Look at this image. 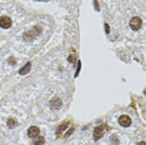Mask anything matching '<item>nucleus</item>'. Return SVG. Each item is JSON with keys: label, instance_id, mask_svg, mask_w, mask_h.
<instances>
[{"label": "nucleus", "instance_id": "obj_1", "mask_svg": "<svg viewBox=\"0 0 146 145\" xmlns=\"http://www.w3.org/2000/svg\"><path fill=\"white\" fill-rule=\"evenodd\" d=\"M109 130H110V128L105 124H101V125H99V126H96L95 130H94V140L101 139V138L104 136V134L108 133Z\"/></svg>", "mask_w": 146, "mask_h": 145}, {"label": "nucleus", "instance_id": "obj_10", "mask_svg": "<svg viewBox=\"0 0 146 145\" xmlns=\"http://www.w3.org/2000/svg\"><path fill=\"white\" fill-rule=\"evenodd\" d=\"M8 126L10 129H14V128L18 126V120L14 119V118H9L8 119Z\"/></svg>", "mask_w": 146, "mask_h": 145}, {"label": "nucleus", "instance_id": "obj_12", "mask_svg": "<svg viewBox=\"0 0 146 145\" xmlns=\"http://www.w3.org/2000/svg\"><path fill=\"white\" fill-rule=\"evenodd\" d=\"M111 140H112V141H114V143H112V144H114V145H116V144H119V140H116V136H112V138H111Z\"/></svg>", "mask_w": 146, "mask_h": 145}, {"label": "nucleus", "instance_id": "obj_13", "mask_svg": "<svg viewBox=\"0 0 146 145\" xmlns=\"http://www.w3.org/2000/svg\"><path fill=\"white\" fill-rule=\"evenodd\" d=\"M105 30H106V33L109 34V31H110V28H109V25H108V24H105Z\"/></svg>", "mask_w": 146, "mask_h": 145}, {"label": "nucleus", "instance_id": "obj_5", "mask_svg": "<svg viewBox=\"0 0 146 145\" xmlns=\"http://www.w3.org/2000/svg\"><path fill=\"white\" fill-rule=\"evenodd\" d=\"M62 106V101L60 98H54L50 100V108L54 109V110H58V109H60Z\"/></svg>", "mask_w": 146, "mask_h": 145}, {"label": "nucleus", "instance_id": "obj_9", "mask_svg": "<svg viewBox=\"0 0 146 145\" xmlns=\"http://www.w3.org/2000/svg\"><path fill=\"white\" fill-rule=\"evenodd\" d=\"M30 69H31V63H26V64L20 70H19V74L20 75H25V74H28L29 71H30Z\"/></svg>", "mask_w": 146, "mask_h": 145}, {"label": "nucleus", "instance_id": "obj_11", "mask_svg": "<svg viewBox=\"0 0 146 145\" xmlns=\"http://www.w3.org/2000/svg\"><path fill=\"white\" fill-rule=\"evenodd\" d=\"M34 145H44L45 144V139L42 136H40V135H38L36 138H34Z\"/></svg>", "mask_w": 146, "mask_h": 145}, {"label": "nucleus", "instance_id": "obj_7", "mask_svg": "<svg viewBox=\"0 0 146 145\" xmlns=\"http://www.w3.org/2000/svg\"><path fill=\"white\" fill-rule=\"evenodd\" d=\"M39 133H40V130H39V128L38 126H30L28 129V136H30V138H36L39 135Z\"/></svg>", "mask_w": 146, "mask_h": 145}, {"label": "nucleus", "instance_id": "obj_6", "mask_svg": "<svg viewBox=\"0 0 146 145\" xmlns=\"http://www.w3.org/2000/svg\"><path fill=\"white\" fill-rule=\"evenodd\" d=\"M119 123H120L121 126L127 128V126H130L131 125V119L127 116V115H121V116L119 118Z\"/></svg>", "mask_w": 146, "mask_h": 145}, {"label": "nucleus", "instance_id": "obj_14", "mask_svg": "<svg viewBox=\"0 0 146 145\" xmlns=\"http://www.w3.org/2000/svg\"><path fill=\"white\" fill-rule=\"evenodd\" d=\"M137 145H146L145 141H140V143H137Z\"/></svg>", "mask_w": 146, "mask_h": 145}, {"label": "nucleus", "instance_id": "obj_3", "mask_svg": "<svg viewBox=\"0 0 146 145\" xmlns=\"http://www.w3.org/2000/svg\"><path fill=\"white\" fill-rule=\"evenodd\" d=\"M11 25H13V21L9 16H1V18H0V28L9 29Z\"/></svg>", "mask_w": 146, "mask_h": 145}, {"label": "nucleus", "instance_id": "obj_8", "mask_svg": "<svg viewBox=\"0 0 146 145\" xmlns=\"http://www.w3.org/2000/svg\"><path fill=\"white\" fill-rule=\"evenodd\" d=\"M70 124H71L70 121H64V123H62V124L60 125V126L58 128V131H56V135H58L59 138H60V136H62V134H64L65 129H66V128H68V126H69V125H70Z\"/></svg>", "mask_w": 146, "mask_h": 145}, {"label": "nucleus", "instance_id": "obj_4", "mask_svg": "<svg viewBox=\"0 0 146 145\" xmlns=\"http://www.w3.org/2000/svg\"><path fill=\"white\" fill-rule=\"evenodd\" d=\"M141 24H142V20L140 18H137V16H135V18H132L130 20V26L132 30H135V31L141 28Z\"/></svg>", "mask_w": 146, "mask_h": 145}, {"label": "nucleus", "instance_id": "obj_2", "mask_svg": "<svg viewBox=\"0 0 146 145\" xmlns=\"http://www.w3.org/2000/svg\"><path fill=\"white\" fill-rule=\"evenodd\" d=\"M40 28H38V26H35L33 30H30V31H26L25 34H24V36H23V39H24L25 41H31V40H34L35 39V36H38L40 33H35L36 30H39Z\"/></svg>", "mask_w": 146, "mask_h": 145}]
</instances>
